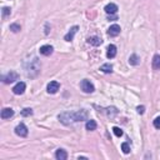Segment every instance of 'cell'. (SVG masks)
Wrapping results in <instances>:
<instances>
[{
    "mask_svg": "<svg viewBox=\"0 0 160 160\" xmlns=\"http://www.w3.org/2000/svg\"><path fill=\"white\" fill-rule=\"evenodd\" d=\"M139 63H140V58L136 54L130 55V58H129V64H130V65H138Z\"/></svg>",
    "mask_w": 160,
    "mask_h": 160,
    "instance_id": "e0dca14e",
    "label": "cell"
},
{
    "mask_svg": "<svg viewBox=\"0 0 160 160\" xmlns=\"http://www.w3.org/2000/svg\"><path fill=\"white\" fill-rule=\"evenodd\" d=\"M14 115V110L10 108H4L2 110V119H10Z\"/></svg>",
    "mask_w": 160,
    "mask_h": 160,
    "instance_id": "8fae6325",
    "label": "cell"
},
{
    "mask_svg": "<svg viewBox=\"0 0 160 160\" xmlns=\"http://www.w3.org/2000/svg\"><path fill=\"white\" fill-rule=\"evenodd\" d=\"M154 128H156V129H160V116H158V118L154 120Z\"/></svg>",
    "mask_w": 160,
    "mask_h": 160,
    "instance_id": "d4e9b609",
    "label": "cell"
},
{
    "mask_svg": "<svg viewBox=\"0 0 160 160\" xmlns=\"http://www.w3.org/2000/svg\"><path fill=\"white\" fill-rule=\"evenodd\" d=\"M153 68L155 70H160V55L155 54L153 58Z\"/></svg>",
    "mask_w": 160,
    "mask_h": 160,
    "instance_id": "2e32d148",
    "label": "cell"
},
{
    "mask_svg": "<svg viewBox=\"0 0 160 160\" xmlns=\"http://www.w3.org/2000/svg\"><path fill=\"white\" fill-rule=\"evenodd\" d=\"M10 14H12V9L8 8V6L3 8V18H4V19L8 18V15H10Z\"/></svg>",
    "mask_w": 160,
    "mask_h": 160,
    "instance_id": "44dd1931",
    "label": "cell"
},
{
    "mask_svg": "<svg viewBox=\"0 0 160 160\" xmlns=\"http://www.w3.org/2000/svg\"><path fill=\"white\" fill-rule=\"evenodd\" d=\"M88 43L90 45H94V46H99L103 44V40L99 38V36H91L88 39Z\"/></svg>",
    "mask_w": 160,
    "mask_h": 160,
    "instance_id": "4fadbf2b",
    "label": "cell"
},
{
    "mask_svg": "<svg viewBox=\"0 0 160 160\" xmlns=\"http://www.w3.org/2000/svg\"><path fill=\"white\" fill-rule=\"evenodd\" d=\"M31 114H33V110L29 109V108H26V109H24L23 111H21V115L23 116H30Z\"/></svg>",
    "mask_w": 160,
    "mask_h": 160,
    "instance_id": "603a6c76",
    "label": "cell"
},
{
    "mask_svg": "<svg viewBox=\"0 0 160 160\" xmlns=\"http://www.w3.org/2000/svg\"><path fill=\"white\" fill-rule=\"evenodd\" d=\"M20 25L19 24H12L10 25V30L13 31V33H18V31H20Z\"/></svg>",
    "mask_w": 160,
    "mask_h": 160,
    "instance_id": "7402d4cb",
    "label": "cell"
},
{
    "mask_svg": "<svg viewBox=\"0 0 160 160\" xmlns=\"http://www.w3.org/2000/svg\"><path fill=\"white\" fill-rule=\"evenodd\" d=\"M100 70L103 71V73H105V74H109V73H111L113 71V65L111 64H104V65H101L100 66Z\"/></svg>",
    "mask_w": 160,
    "mask_h": 160,
    "instance_id": "ac0fdd59",
    "label": "cell"
},
{
    "mask_svg": "<svg viewBox=\"0 0 160 160\" xmlns=\"http://www.w3.org/2000/svg\"><path fill=\"white\" fill-rule=\"evenodd\" d=\"M39 51H40V54L45 55V56H49V55L53 54V51H54V48H53L51 45H43V46H40Z\"/></svg>",
    "mask_w": 160,
    "mask_h": 160,
    "instance_id": "ba28073f",
    "label": "cell"
},
{
    "mask_svg": "<svg viewBox=\"0 0 160 160\" xmlns=\"http://www.w3.org/2000/svg\"><path fill=\"white\" fill-rule=\"evenodd\" d=\"M97 126H98V124H97V121H95V120H88L87 121V125H85L87 130H89V131L95 130V129H97Z\"/></svg>",
    "mask_w": 160,
    "mask_h": 160,
    "instance_id": "9a60e30c",
    "label": "cell"
},
{
    "mask_svg": "<svg viewBox=\"0 0 160 160\" xmlns=\"http://www.w3.org/2000/svg\"><path fill=\"white\" fill-rule=\"evenodd\" d=\"M105 13L106 14H110V15H113V14H116V12H118V5L116 4H114V3H110V4H108L105 6Z\"/></svg>",
    "mask_w": 160,
    "mask_h": 160,
    "instance_id": "30bf717a",
    "label": "cell"
},
{
    "mask_svg": "<svg viewBox=\"0 0 160 160\" xmlns=\"http://www.w3.org/2000/svg\"><path fill=\"white\" fill-rule=\"evenodd\" d=\"M113 131H114V134L118 136V138L123 136V130L120 129V128H118V126H114V128H113Z\"/></svg>",
    "mask_w": 160,
    "mask_h": 160,
    "instance_id": "ffe728a7",
    "label": "cell"
},
{
    "mask_svg": "<svg viewBox=\"0 0 160 160\" xmlns=\"http://www.w3.org/2000/svg\"><path fill=\"white\" fill-rule=\"evenodd\" d=\"M2 79H3V81H4L5 84H12V83H14L15 80L19 79V75H18V73H16V71L10 70V71L6 74V75H4Z\"/></svg>",
    "mask_w": 160,
    "mask_h": 160,
    "instance_id": "7a4b0ae2",
    "label": "cell"
},
{
    "mask_svg": "<svg viewBox=\"0 0 160 160\" xmlns=\"http://www.w3.org/2000/svg\"><path fill=\"white\" fill-rule=\"evenodd\" d=\"M59 120L65 124L69 125L71 123H77V121H83V120H87L88 119V111L87 110H79V111H68V113H63L59 114Z\"/></svg>",
    "mask_w": 160,
    "mask_h": 160,
    "instance_id": "6da1fadb",
    "label": "cell"
},
{
    "mask_svg": "<svg viewBox=\"0 0 160 160\" xmlns=\"http://www.w3.org/2000/svg\"><path fill=\"white\" fill-rule=\"evenodd\" d=\"M25 88H26L25 83L20 81V83H18V84L15 85V87L13 88V93H14V94H16V95H21V94H24Z\"/></svg>",
    "mask_w": 160,
    "mask_h": 160,
    "instance_id": "5b68a950",
    "label": "cell"
},
{
    "mask_svg": "<svg viewBox=\"0 0 160 160\" xmlns=\"http://www.w3.org/2000/svg\"><path fill=\"white\" fill-rule=\"evenodd\" d=\"M136 111H138V114H144V113H145V106H144V105L138 106V108H136Z\"/></svg>",
    "mask_w": 160,
    "mask_h": 160,
    "instance_id": "cb8c5ba5",
    "label": "cell"
},
{
    "mask_svg": "<svg viewBox=\"0 0 160 160\" xmlns=\"http://www.w3.org/2000/svg\"><path fill=\"white\" fill-rule=\"evenodd\" d=\"M78 30H79V26H78V25L73 26V28L69 30V33H68L65 36H64V40H65V41H71V40L74 39V35L78 33Z\"/></svg>",
    "mask_w": 160,
    "mask_h": 160,
    "instance_id": "9c48e42d",
    "label": "cell"
},
{
    "mask_svg": "<svg viewBox=\"0 0 160 160\" xmlns=\"http://www.w3.org/2000/svg\"><path fill=\"white\" fill-rule=\"evenodd\" d=\"M106 56H108L109 59H113V58H115V56H116V46H115V45L110 44V45L108 46V51H106Z\"/></svg>",
    "mask_w": 160,
    "mask_h": 160,
    "instance_id": "7c38bea8",
    "label": "cell"
},
{
    "mask_svg": "<svg viewBox=\"0 0 160 160\" xmlns=\"http://www.w3.org/2000/svg\"><path fill=\"white\" fill-rule=\"evenodd\" d=\"M121 150H123L124 154H129L130 153V146H129V144H128V143H123L121 144Z\"/></svg>",
    "mask_w": 160,
    "mask_h": 160,
    "instance_id": "d6986e66",
    "label": "cell"
},
{
    "mask_svg": "<svg viewBox=\"0 0 160 160\" xmlns=\"http://www.w3.org/2000/svg\"><path fill=\"white\" fill-rule=\"evenodd\" d=\"M59 88H60V84L58 81H50L48 84V88L46 89H48V93L49 94H55V93H58Z\"/></svg>",
    "mask_w": 160,
    "mask_h": 160,
    "instance_id": "52a82bcc",
    "label": "cell"
},
{
    "mask_svg": "<svg viewBox=\"0 0 160 160\" xmlns=\"http://www.w3.org/2000/svg\"><path fill=\"white\" fill-rule=\"evenodd\" d=\"M80 88H81V90H83L84 93H87V94H90V93H93V91L95 90L93 83H90V81L87 80V79L83 80V81L80 83Z\"/></svg>",
    "mask_w": 160,
    "mask_h": 160,
    "instance_id": "3957f363",
    "label": "cell"
},
{
    "mask_svg": "<svg viewBox=\"0 0 160 160\" xmlns=\"http://www.w3.org/2000/svg\"><path fill=\"white\" fill-rule=\"evenodd\" d=\"M55 158H56L58 160H66V159H68V154H66L65 150H63V149H59V150H56Z\"/></svg>",
    "mask_w": 160,
    "mask_h": 160,
    "instance_id": "5bb4252c",
    "label": "cell"
},
{
    "mask_svg": "<svg viewBox=\"0 0 160 160\" xmlns=\"http://www.w3.org/2000/svg\"><path fill=\"white\" fill-rule=\"evenodd\" d=\"M119 34H120V26H119L118 24H114V25H111V26L108 29V35L111 36V38L118 36Z\"/></svg>",
    "mask_w": 160,
    "mask_h": 160,
    "instance_id": "8992f818",
    "label": "cell"
},
{
    "mask_svg": "<svg viewBox=\"0 0 160 160\" xmlns=\"http://www.w3.org/2000/svg\"><path fill=\"white\" fill-rule=\"evenodd\" d=\"M15 134H16L18 136H20V138H25V136L28 135V128H26V125L23 124V123H20V124L15 128Z\"/></svg>",
    "mask_w": 160,
    "mask_h": 160,
    "instance_id": "277c9868",
    "label": "cell"
}]
</instances>
